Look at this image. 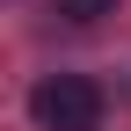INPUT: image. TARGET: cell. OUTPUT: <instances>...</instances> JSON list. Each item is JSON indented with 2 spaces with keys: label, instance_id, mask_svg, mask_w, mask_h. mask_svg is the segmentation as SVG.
I'll return each instance as SVG.
<instances>
[{
  "label": "cell",
  "instance_id": "cell-1",
  "mask_svg": "<svg viewBox=\"0 0 131 131\" xmlns=\"http://www.w3.org/2000/svg\"><path fill=\"white\" fill-rule=\"evenodd\" d=\"M29 117H37V131H95L102 124V88L88 73H51L29 88Z\"/></svg>",
  "mask_w": 131,
  "mask_h": 131
},
{
  "label": "cell",
  "instance_id": "cell-2",
  "mask_svg": "<svg viewBox=\"0 0 131 131\" xmlns=\"http://www.w3.org/2000/svg\"><path fill=\"white\" fill-rule=\"evenodd\" d=\"M66 22H102V15H117V0H51Z\"/></svg>",
  "mask_w": 131,
  "mask_h": 131
}]
</instances>
